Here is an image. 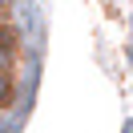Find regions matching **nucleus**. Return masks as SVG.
Listing matches in <instances>:
<instances>
[{"label":"nucleus","mask_w":133,"mask_h":133,"mask_svg":"<svg viewBox=\"0 0 133 133\" xmlns=\"http://www.w3.org/2000/svg\"><path fill=\"white\" fill-rule=\"evenodd\" d=\"M16 57H20V32L8 20H0V69H12Z\"/></svg>","instance_id":"1"},{"label":"nucleus","mask_w":133,"mask_h":133,"mask_svg":"<svg viewBox=\"0 0 133 133\" xmlns=\"http://www.w3.org/2000/svg\"><path fill=\"white\" fill-rule=\"evenodd\" d=\"M12 97H16V77H12V69H0V109L12 105Z\"/></svg>","instance_id":"2"},{"label":"nucleus","mask_w":133,"mask_h":133,"mask_svg":"<svg viewBox=\"0 0 133 133\" xmlns=\"http://www.w3.org/2000/svg\"><path fill=\"white\" fill-rule=\"evenodd\" d=\"M8 8H12V0H0V20L8 16Z\"/></svg>","instance_id":"3"}]
</instances>
